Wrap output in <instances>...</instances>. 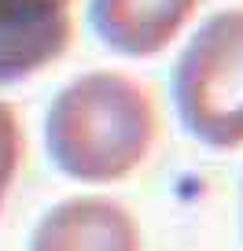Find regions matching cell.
Here are the masks:
<instances>
[{"mask_svg": "<svg viewBox=\"0 0 243 251\" xmlns=\"http://www.w3.org/2000/svg\"><path fill=\"white\" fill-rule=\"evenodd\" d=\"M155 107L136 81L92 71L55 96L44 118L48 155L66 177L103 185L133 174L155 144Z\"/></svg>", "mask_w": 243, "mask_h": 251, "instance_id": "6da1fadb", "label": "cell"}, {"mask_svg": "<svg viewBox=\"0 0 243 251\" xmlns=\"http://www.w3.org/2000/svg\"><path fill=\"white\" fill-rule=\"evenodd\" d=\"M70 41V0H0V81L41 71Z\"/></svg>", "mask_w": 243, "mask_h": 251, "instance_id": "3957f363", "label": "cell"}, {"mask_svg": "<svg viewBox=\"0 0 243 251\" xmlns=\"http://www.w3.org/2000/svg\"><path fill=\"white\" fill-rule=\"evenodd\" d=\"M196 0H92V30L114 52L151 55L184 26Z\"/></svg>", "mask_w": 243, "mask_h": 251, "instance_id": "5b68a950", "label": "cell"}, {"mask_svg": "<svg viewBox=\"0 0 243 251\" xmlns=\"http://www.w3.org/2000/svg\"><path fill=\"white\" fill-rule=\"evenodd\" d=\"M173 103L196 141L243 144V11L214 15L188 41L173 78Z\"/></svg>", "mask_w": 243, "mask_h": 251, "instance_id": "7a4b0ae2", "label": "cell"}, {"mask_svg": "<svg viewBox=\"0 0 243 251\" xmlns=\"http://www.w3.org/2000/svg\"><path fill=\"white\" fill-rule=\"evenodd\" d=\"M30 251H140V233L114 200L78 196L37 222Z\"/></svg>", "mask_w": 243, "mask_h": 251, "instance_id": "277c9868", "label": "cell"}, {"mask_svg": "<svg viewBox=\"0 0 243 251\" xmlns=\"http://www.w3.org/2000/svg\"><path fill=\"white\" fill-rule=\"evenodd\" d=\"M15 166H19V122L0 103V203H4L11 177H15Z\"/></svg>", "mask_w": 243, "mask_h": 251, "instance_id": "8992f818", "label": "cell"}]
</instances>
